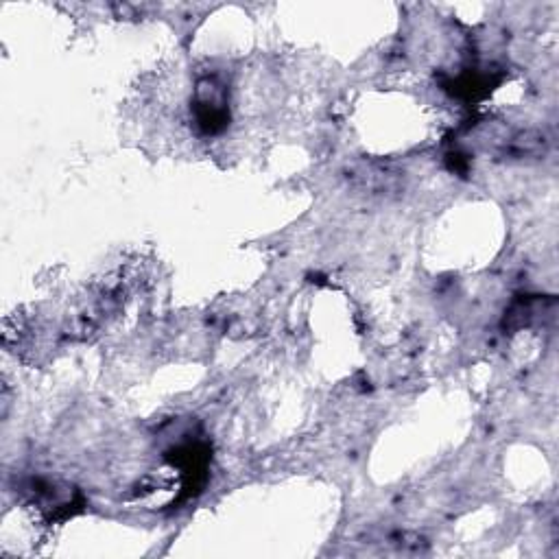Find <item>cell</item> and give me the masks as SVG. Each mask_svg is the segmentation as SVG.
<instances>
[{
	"label": "cell",
	"mask_w": 559,
	"mask_h": 559,
	"mask_svg": "<svg viewBox=\"0 0 559 559\" xmlns=\"http://www.w3.org/2000/svg\"><path fill=\"white\" fill-rule=\"evenodd\" d=\"M346 180L365 199H394L404 190V173L391 162H356L346 171Z\"/></svg>",
	"instance_id": "cell-1"
},
{
	"label": "cell",
	"mask_w": 559,
	"mask_h": 559,
	"mask_svg": "<svg viewBox=\"0 0 559 559\" xmlns=\"http://www.w3.org/2000/svg\"><path fill=\"white\" fill-rule=\"evenodd\" d=\"M197 118L201 125H206L208 132H214L225 123V97L223 86L217 79H204L197 86Z\"/></svg>",
	"instance_id": "cell-2"
},
{
	"label": "cell",
	"mask_w": 559,
	"mask_h": 559,
	"mask_svg": "<svg viewBox=\"0 0 559 559\" xmlns=\"http://www.w3.org/2000/svg\"><path fill=\"white\" fill-rule=\"evenodd\" d=\"M551 147V138L540 129H527V132H518L507 140L505 153L514 160H529V158H542Z\"/></svg>",
	"instance_id": "cell-3"
}]
</instances>
